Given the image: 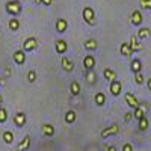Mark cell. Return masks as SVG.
Here are the masks:
<instances>
[{"mask_svg":"<svg viewBox=\"0 0 151 151\" xmlns=\"http://www.w3.org/2000/svg\"><path fill=\"white\" fill-rule=\"evenodd\" d=\"M6 11L11 15H18L23 11V6L18 0H9V2H6Z\"/></svg>","mask_w":151,"mask_h":151,"instance_id":"cell-1","label":"cell"},{"mask_svg":"<svg viewBox=\"0 0 151 151\" xmlns=\"http://www.w3.org/2000/svg\"><path fill=\"white\" fill-rule=\"evenodd\" d=\"M82 15H83V20L86 24H89V26H94L95 24V12L91 6H86L82 12Z\"/></svg>","mask_w":151,"mask_h":151,"instance_id":"cell-2","label":"cell"},{"mask_svg":"<svg viewBox=\"0 0 151 151\" xmlns=\"http://www.w3.org/2000/svg\"><path fill=\"white\" fill-rule=\"evenodd\" d=\"M36 47H38V41H36V38H33V36L27 38V40L23 42V50L24 52H32V50H35Z\"/></svg>","mask_w":151,"mask_h":151,"instance_id":"cell-3","label":"cell"},{"mask_svg":"<svg viewBox=\"0 0 151 151\" xmlns=\"http://www.w3.org/2000/svg\"><path fill=\"white\" fill-rule=\"evenodd\" d=\"M118 133H119V127H118V124H112L110 127H106V129L101 132V137L104 139V137H107V136L118 134Z\"/></svg>","mask_w":151,"mask_h":151,"instance_id":"cell-4","label":"cell"},{"mask_svg":"<svg viewBox=\"0 0 151 151\" xmlns=\"http://www.w3.org/2000/svg\"><path fill=\"white\" fill-rule=\"evenodd\" d=\"M121 89H122V85H121V82L119 80H113V82H110V94L113 95V97H118L119 94H121Z\"/></svg>","mask_w":151,"mask_h":151,"instance_id":"cell-5","label":"cell"},{"mask_svg":"<svg viewBox=\"0 0 151 151\" xmlns=\"http://www.w3.org/2000/svg\"><path fill=\"white\" fill-rule=\"evenodd\" d=\"M130 48H132V52H141V50L144 48V45H142V42H139L137 41V36L136 35H132L130 36Z\"/></svg>","mask_w":151,"mask_h":151,"instance_id":"cell-6","label":"cell"},{"mask_svg":"<svg viewBox=\"0 0 151 151\" xmlns=\"http://www.w3.org/2000/svg\"><path fill=\"white\" fill-rule=\"evenodd\" d=\"M26 121H27V118L23 112H17L14 115V124L17 125V127H24V125H26Z\"/></svg>","mask_w":151,"mask_h":151,"instance_id":"cell-7","label":"cell"},{"mask_svg":"<svg viewBox=\"0 0 151 151\" xmlns=\"http://www.w3.org/2000/svg\"><path fill=\"white\" fill-rule=\"evenodd\" d=\"M142 12L141 11H137V9H134L132 14H130V21H132V24H134V26H139V24L142 23Z\"/></svg>","mask_w":151,"mask_h":151,"instance_id":"cell-8","label":"cell"},{"mask_svg":"<svg viewBox=\"0 0 151 151\" xmlns=\"http://www.w3.org/2000/svg\"><path fill=\"white\" fill-rule=\"evenodd\" d=\"M124 98H125V103L129 104V107H132V109H136L137 106H139V101H137V98H136L133 94L127 92V94L124 95Z\"/></svg>","mask_w":151,"mask_h":151,"instance_id":"cell-9","label":"cell"},{"mask_svg":"<svg viewBox=\"0 0 151 151\" xmlns=\"http://www.w3.org/2000/svg\"><path fill=\"white\" fill-rule=\"evenodd\" d=\"M83 67L88 70V71H91L94 67H95V58L92 55H86L85 59H83Z\"/></svg>","mask_w":151,"mask_h":151,"instance_id":"cell-10","label":"cell"},{"mask_svg":"<svg viewBox=\"0 0 151 151\" xmlns=\"http://www.w3.org/2000/svg\"><path fill=\"white\" fill-rule=\"evenodd\" d=\"M14 60H15V64L18 65H23L24 62H26V52L24 50H17V52L14 53Z\"/></svg>","mask_w":151,"mask_h":151,"instance_id":"cell-11","label":"cell"},{"mask_svg":"<svg viewBox=\"0 0 151 151\" xmlns=\"http://www.w3.org/2000/svg\"><path fill=\"white\" fill-rule=\"evenodd\" d=\"M60 65H62V68H64L65 71H68V73H71V71L74 70V64H73V62H71L67 56H64V58L60 59Z\"/></svg>","mask_w":151,"mask_h":151,"instance_id":"cell-12","label":"cell"},{"mask_svg":"<svg viewBox=\"0 0 151 151\" xmlns=\"http://www.w3.org/2000/svg\"><path fill=\"white\" fill-rule=\"evenodd\" d=\"M29 147H30V136L26 134V136L21 139V142L18 144V150H20V151H26V150H29Z\"/></svg>","mask_w":151,"mask_h":151,"instance_id":"cell-13","label":"cell"},{"mask_svg":"<svg viewBox=\"0 0 151 151\" xmlns=\"http://www.w3.org/2000/svg\"><path fill=\"white\" fill-rule=\"evenodd\" d=\"M145 107H147L145 104H142V106L139 104V106H137V107L134 109V112H133V116H134L137 121H139L141 118H144V116H145Z\"/></svg>","mask_w":151,"mask_h":151,"instance_id":"cell-14","label":"cell"},{"mask_svg":"<svg viewBox=\"0 0 151 151\" xmlns=\"http://www.w3.org/2000/svg\"><path fill=\"white\" fill-rule=\"evenodd\" d=\"M67 26H68V23H67L65 18H59V20L56 21V30H58L59 33H64V32L67 30Z\"/></svg>","mask_w":151,"mask_h":151,"instance_id":"cell-15","label":"cell"},{"mask_svg":"<svg viewBox=\"0 0 151 151\" xmlns=\"http://www.w3.org/2000/svg\"><path fill=\"white\" fill-rule=\"evenodd\" d=\"M55 48H56V52L58 53H65L67 52V48H68V45H67V42L64 41V40H58L56 41V45H55Z\"/></svg>","mask_w":151,"mask_h":151,"instance_id":"cell-16","label":"cell"},{"mask_svg":"<svg viewBox=\"0 0 151 151\" xmlns=\"http://www.w3.org/2000/svg\"><path fill=\"white\" fill-rule=\"evenodd\" d=\"M130 68H132V71H133L134 74L141 73V71H142V64H141V60H139V59H133L132 64H130Z\"/></svg>","mask_w":151,"mask_h":151,"instance_id":"cell-17","label":"cell"},{"mask_svg":"<svg viewBox=\"0 0 151 151\" xmlns=\"http://www.w3.org/2000/svg\"><path fill=\"white\" fill-rule=\"evenodd\" d=\"M119 52H121V55H124V56H130V55L133 53L129 42H122L121 47H119Z\"/></svg>","mask_w":151,"mask_h":151,"instance_id":"cell-18","label":"cell"},{"mask_svg":"<svg viewBox=\"0 0 151 151\" xmlns=\"http://www.w3.org/2000/svg\"><path fill=\"white\" fill-rule=\"evenodd\" d=\"M70 92H71L73 95H79V92H80V85H79L77 80H73V82L70 83Z\"/></svg>","mask_w":151,"mask_h":151,"instance_id":"cell-19","label":"cell"},{"mask_svg":"<svg viewBox=\"0 0 151 151\" xmlns=\"http://www.w3.org/2000/svg\"><path fill=\"white\" fill-rule=\"evenodd\" d=\"M94 101H95L97 106H103V104L106 103V95H104L103 92H97L95 97H94Z\"/></svg>","mask_w":151,"mask_h":151,"instance_id":"cell-20","label":"cell"},{"mask_svg":"<svg viewBox=\"0 0 151 151\" xmlns=\"http://www.w3.org/2000/svg\"><path fill=\"white\" fill-rule=\"evenodd\" d=\"M103 76H104V79H106V80H109V82H113V80L116 79L115 71L110 70V68H106V70H104V73H103Z\"/></svg>","mask_w":151,"mask_h":151,"instance_id":"cell-21","label":"cell"},{"mask_svg":"<svg viewBox=\"0 0 151 151\" xmlns=\"http://www.w3.org/2000/svg\"><path fill=\"white\" fill-rule=\"evenodd\" d=\"M85 77H86V82L88 83H89V85H94L95 82H97V74L91 70V71H86V76H85Z\"/></svg>","mask_w":151,"mask_h":151,"instance_id":"cell-22","label":"cell"},{"mask_svg":"<svg viewBox=\"0 0 151 151\" xmlns=\"http://www.w3.org/2000/svg\"><path fill=\"white\" fill-rule=\"evenodd\" d=\"M42 133H44L45 136H53V134H55V127H53L52 124H44Z\"/></svg>","mask_w":151,"mask_h":151,"instance_id":"cell-23","label":"cell"},{"mask_svg":"<svg viewBox=\"0 0 151 151\" xmlns=\"http://www.w3.org/2000/svg\"><path fill=\"white\" fill-rule=\"evenodd\" d=\"M2 137H3L5 144H12V141H14V133L9 132V130H6V132H3Z\"/></svg>","mask_w":151,"mask_h":151,"instance_id":"cell-24","label":"cell"},{"mask_svg":"<svg viewBox=\"0 0 151 151\" xmlns=\"http://www.w3.org/2000/svg\"><path fill=\"white\" fill-rule=\"evenodd\" d=\"M148 127H150L148 118H147V116L141 118V119H139V130H141V132H145V130H148Z\"/></svg>","mask_w":151,"mask_h":151,"instance_id":"cell-25","label":"cell"},{"mask_svg":"<svg viewBox=\"0 0 151 151\" xmlns=\"http://www.w3.org/2000/svg\"><path fill=\"white\" fill-rule=\"evenodd\" d=\"M83 47H85L86 50H95V48H97V41H95V40H86V41L83 42Z\"/></svg>","mask_w":151,"mask_h":151,"instance_id":"cell-26","label":"cell"},{"mask_svg":"<svg viewBox=\"0 0 151 151\" xmlns=\"http://www.w3.org/2000/svg\"><path fill=\"white\" fill-rule=\"evenodd\" d=\"M74 121H76V112L74 110H68L65 113V122L67 124H73Z\"/></svg>","mask_w":151,"mask_h":151,"instance_id":"cell-27","label":"cell"},{"mask_svg":"<svg viewBox=\"0 0 151 151\" xmlns=\"http://www.w3.org/2000/svg\"><path fill=\"white\" fill-rule=\"evenodd\" d=\"M148 35H150V29L148 27H141L139 30H137V38H139V40H145Z\"/></svg>","mask_w":151,"mask_h":151,"instance_id":"cell-28","label":"cell"},{"mask_svg":"<svg viewBox=\"0 0 151 151\" xmlns=\"http://www.w3.org/2000/svg\"><path fill=\"white\" fill-rule=\"evenodd\" d=\"M20 27V20L18 18H11L9 20V29L11 30H18Z\"/></svg>","mask_w":151,"mask_h":151,"instance_id":"cell-29","label":"cell"},{"mask_svg":"<svg viewBox=\"0 0 151 151\" xmlns=\"http://www.w3.org/2000/svg\"><path fill=\"white\" fill-rule=\"evenodd\" d=\"M8 119V112L5 107H0V122H5Z\"/></svg>","mask_w":151,"mask_h":151,"instance_id":"cell-30","label":"cell"},{"mask_svg":"<svg viewBox=\"0 0 151 151\" xmlns=\"http://www.w3.org/2000/svg\"><path fill=\"white\" fill-rule=\"evenodd\" d=\"M134 82H136L137 85H142V83H144V74H142V73L134 74Z\"/></svg>","mask_w":151,"mask_h":151,"instance_id":"cell-31","label":"cell"},{"mask_svg":"<svg viewBox=\"0 0 151 151\" xmlns=\"http://www.w3.org/2000/svg\"><path fill=\"white\" fill-rule=\"evenodd\" d=\"M139 5L144 9H151V0H139Z\"/></svg>","mask_w":151,"mask_h":151,"instance_id":"cell-32","label":"cell"},{"mask_svg":"<svg viewBox=\"0 0 151 151\" xmlns=\"http://www.w3.org/2000/svg\"><path fill=\"white\" fill-rule=\"evenodd\" d=\"M27 80H29L30 83H33V82L36 80V73H35L33 70H30V71L27 73Z\"/></svg>","mask_w":151,"mask_h":151,"instance_id":"cell-33","label":"cell"},{"mask_svg":"<svg viewBox=\"0 0 151 151\" xmlns=\"http://www.w3.org/2000/svg\"><path fill=\"white\" fill-rule=\"evenodd\" d=\"M122 151H133L132 144H124V145H122Z\"/></svg>","mask_w":151,"mask_h":151,"instance_id":"cell-34","label":"cell"},{"mask_svg":"<svg viewBox=\"0 0 151 151\" xmlns=\"http://www.w3.org/2000/svg\"><path fill=\"white\" fill-rule=\"evenodd\" d=\"M104 151H116V147H113V145H107V147H104Z\"/></svg>","mask_w":151,"mask_h":151,"instance_id":"cell-35","label":"cell"},{"mask_svg":"<svg viewBox=\"0 0 151 151\" xmlns=\"http://www.w3.org/2000/svg\"><path fill=\"white\" fill-rule=\"evenodd\" d=\"M132 116H133V113H130V112H129V113H125V116H124L125 122H129V121L132 119Z\"/></svg>","mask_w":151,"mask_h":151,"instance_id":"cell-36","label":"cell"},{"mask_svg":"<svg viewBox=\"0 0 151 151\" xmlns=\"http://www.w3.org/2000/svg\"><path fill=\"white\" fill-rule=\"evenodd\" d=\"M53 3V0H41V5H45V6H50Z\"/></svg>","mask_w":151,"mask_h":151,"instance_id":"cell-37","label":"cell"},{"mask_svg":"<svg viewBox=\"0 0 151 151\" xmlns=\"http://www.w3.org/2000/svg\"><path fill=\"white\" fill-rule=\"evenodd\" d=\"M147 85H148V89L151 91V79H148V80H147Z\"/></svg>","mask_w":151,"mask_h":151,"instance_id":"cell-38","label":"cell"},{"mask_svg":"<svg viewBox=\"0 0 151 151\" xmlns=\"http://www.w3.org/2000/svg\"><path fill=\"white\" fill-rule=\"evenodd\" d=\"M33 3L35 5H41V0H33Z\"/></svg>","mask_w":151,"mask_h":151,"instance_id":"cell-39","label":"cell"},{"mask_svg":"<svg viewBox=\"0 0 151 151\" xmlns=\"http://www.w3.org/2000/svg\"><path fill=\"white\" fill-rule=\"evenodd\" d=\"M2 103H3V97L0 95V106H2Z\"/></svg>","mask_w":151,"mask_h":151,"instance_id":"cell-40","label":"cell"},{"mask_svg":"<svg viewBox=\"0 0 151 151\" xmlns=\"http://www.w3.org/2000/svg\"><path fill=\"white\" fill-rule=\"evenodd\" d=\"M0 86H2V79H0Z\"/></svg>","mask_w":151,"mask_h":151,"instance_id":"cell-41","label":"cell"}]
</instances>
